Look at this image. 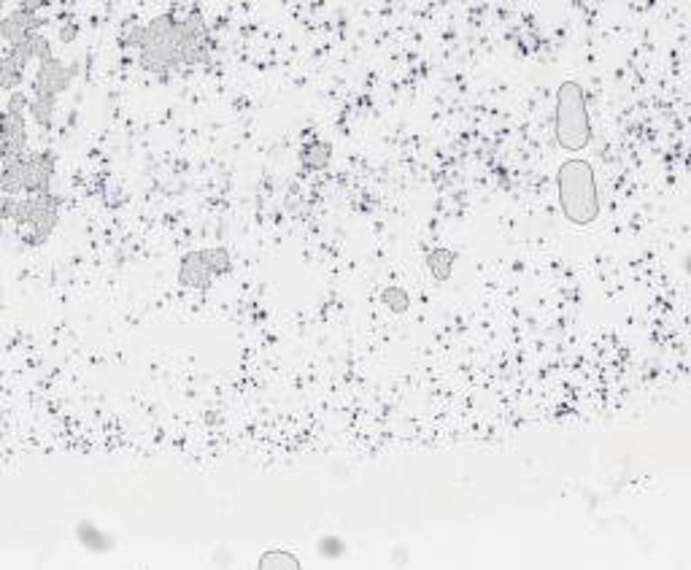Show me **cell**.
<instances>
[{"label":"cell","instance_id":"1","mask_svg":"<svg viewBox=\"0 0 691 570\" xmlns=\"http://www.w3.org/2000/svg\"><path fill=\"white\" fill-rule=\"evenodd\" d=\"M135 41L146 70H173L184 62H202L208 57V32L197 8L184 19H175L173 14L154 16Z\"/></svg>","mask_w":691,"mask_h":570},{"label":"cell","instance_id":"2","mask_svg":"<svg viewBox=\"0 0 691 570\" xmlns=\"http://www.w3.org/2000/svg\"><path fill=\"white\" fill-rule=\"evenodd\" d=\"M559 205L567 222L575 227H588L599 216V192L594 167L586 159H567L556 173Z\"/></svg>","mask_w":691,"mask_h":570},{"label":"cell","instance_id":"3","mask_svg":"<svg viewBox=\"0 0 691 570\" xmlns=\"http://www.w3.org/2000/svg\"><path fill=\"white\" fill-rule=\"evenodd\" d=\"M556 143L564 151H580L591 140V119L583 86L578 81H561L556 89V119H553Z\"/></svg>","mask_w":691,"mask_h":570},{"label":"cell","instance_id":"4","mask_svg":"<svg viewBox=\"0 0 691 570\" xmlns=\"http://www.w3.org/2000/svg\"><path fill=\"white\" fill-rule=\"evenodd\" d=\"M13 222L22 240L40 246L57 224V200L49 192H32L24 200H16Z\"/></svg>","mask_w":691,"mask_h":570},{"label":"cell","instance_id":"5","mask_svg":"<svg viewBox=\"0 0 691 570\" xmlns=\"http://www.w3.org/2000/svg\"><path fill=\"white\" fill-rule=\"evenodd\" d=\"M51 167H54V162L49 154H22L19 159L5 162V170H3L5 195H11L13 189H24L27 195L49 192Z\"/></svg>","mask_w":691,"mask_h":570},{"label":"cell","instance_id":"6","mask_svg":"<svg viewBox=\"0 0 691 570\" xmlns=\"http://www.w3.org/2000/svg\"><path fill=\"white\" fill-rule=\"evenodd\" d=\"M70 81V70L57 59H46L40 62V70H38V81H35V100L38 103H54L57 92H62Z\"/></svg>","mask_w":691,"mask_h":570},{"label":"cell","instance_id":"7","mask_svg":"<svg viewBox=\"0 0 691 570\" xmlns=\"http://www.w3.org/2000/svg\"><path fill=\"white\" fill-rule=\"evenodd\" d=\"M32 11H35V3H27L24 8H19V11H13L11 16L3 19L0 32H3V38L11 43V49L19 46V43H24L30 35H35L32 30L38 27V22L32 19Z\"/></svg>","mask_w":691,"mask_h":570},{"label":"cell","instance_id":"8","mask_svg":"<svg viewBox=\"0 0 691 570\" xmlns=\"http://www.w3.org/2000/svg\"><path fill=\"white\" fill-rule=\"evenodd\" d=\"M178 281H181V286H189V289H205V286H211L213 273L208 270V265H205V259H202V251H189V254H184L181 267H178Z\"/></svg>","mask_w":691,"mask_h":570},{"label":"cell","instance_id":"9","mask_svg":"<svg viewBox=\"0 0 691 570\" xmlns=\"http://www.w3.org/2000/svg\"><path fill=\"white\" fill-rule=\"evenodd\" d=\"M22 149H24V122L16 111H5V119H3V154H5V162L11 159H19L22 157Z\"/></svg>","mask_w":691,"mask_h":570},{"label":"cell","instance_id":"10","mask_svg":"<svg viewBox=\"0 0 691 570\" xmlns=\"http://www.w3.org/2000/svg\"><path fill=\"white\" fill-rule=\"evenodd\" d=\"M453 251H448V249H432L429 254H426V267H429V273L437 278V281H448L451 278V273H453Z\"/></svg>","mask_w":691,"mask_h":570},{"label":"cell","instance_id":"11","mask_svg":"<svg viewBox=\"0 0 691 570\" xmlns=\"http://www.w3.org/2000/svg\"><path fill=\"white\" fill-rule=\"evenodd\" d=\"M329 154H332V146H329L327 140H319V138H316V140H310V143L302 146V165L310 167V170H321V167H327Z\"/></svg>","mask_w":691,"mask_h":570},{"label":"cell","instance_id":"12","mask_svg":"<svg viewBox=\"0 0 691 570\" xmlns=\"http://www.w3.org/2000/svg\"><path fill=\"white\" fill-rule=\"evenodd\" d=\"M200 251H202V259H205V265H208V270H211L213 276H221V273H227V270L232 267V262H229V251H227L224 246L200 249Z\"/></svg>","mask_w":691,"mask_h":570},{"label":"cell","instance_id":"13","mask_svg":"<svg viewBox=\"0 0 691 570\" xmlns=\"http://www.w3.org/2000/svg\"><path fill=\"white\" fill-rule=\"evenodd\" d=\"M381 300H383L394 313H405V311L410 308V294H408L402 286H386L383 294H381Z\"/></svg>","mask_w":691,"mask_h":570},{"label":"cell","instance_id":"14","mask_svg":"<svg viewBox=\"0 0 691 570\" xmlns=\"http://www.w3.org/2000/svg\"><path fill=\"white\" fill-rule=\"evenodd\" d=\"M259 567H289V570H294V567H300V562H297V556L273 548V551H265L259 556Z\"/></svg>","mask_w":691,"mask_h":570}]
</instances>
